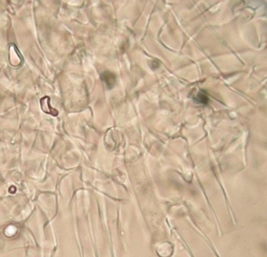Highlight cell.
<instances>
[{"instance_id":"1","label":"cell","mask_w":267,"mask_h":257,"mask_svg":"<svg viewBox=\"0 0 267 257\" xmlns=\"http://www.w3.org/2000/svg\"><path fill=\"white\" fill-rule=\"evenodd\" d=\"M40 103L41 108H42V111H44L45 113L52 115L53 116H56L58 115V111L52 108L51 105H50V98L49 97H45L41 99Z\"/></svg>"},{"instance_id":"2","label":"cell","mask_w":267,"mask_h":257,"mask_svg":"<svg viewBox=\"0 0 267 257\" xmlns=\"http://www.w3.org/2000/svg\"><path fill=\"white\" fill-rule=\"evenodd\" d=\"M102 79L104 81V82L105 83L106 86L109 89H111V87L113 86L116 82V77L112 73L109 72V71H106L104 74L102 75Z\"/></svg>"},{"instance_id":"3","label":"cell","mask_w":267,"mask_h":257,"mask_svg":"<svg viewBox=\"0 0 267 257\" xmlns=\"http://www.w3.org/2000/svg\"><path fill=\"white\" fill-rule=\"evenodd\" d=\"M197 99H198L199 102H201V103H203V104H205V103H207L208 101V97H206L204 94H201V95H200V94H199V95L197 96Z\"/></svg>"}]
</instances>
